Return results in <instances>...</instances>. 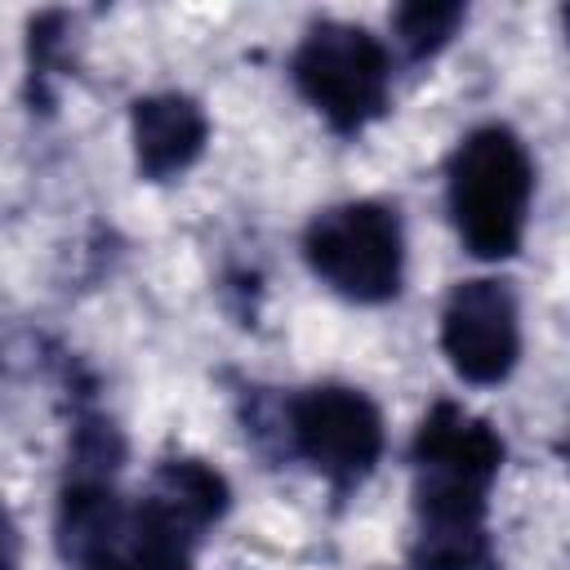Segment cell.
<instances>
[{"label": "cell", "mask_w": 570, "mask_h": 570, "mask_svg": "<svg viewBox=\"0 0 570 570\" xmlns=\"http://www.w3.org/2000/svg\"><path fill=\"white\" fill-rule=\"evenodd\" d=\"M499 432L454 401H436L414 432V543L419 570H490L485 494L499 476Z\"/></svg>", "instance_id": "cell-1"}, {"label": "cell", "mask_w": 570, "mask_h": 570, "mask_svg": "<svg viewBox=\"0 0 570 570\" xmlns=\"http://www.w3.org/2000/svg\"><path fill=\"white\" fill-rule=\"evenodd\" d=\"M534 169L508 125L472 129L450 156V218L476 258H512L525 236Z\"/></svg>", "instance_id": "cell-2"}, {"label": "cell", "mask_w": 570, "mask_h": 570, "mask_svg": "<svg viewBox=\"0 0 570 570\" xmlns=\"http://www.w3.org/2000/svg\"><path fill=\"white\" fill-rule=\"evenodd\" d=\"M58 548L71 570H191V534L165 521L147 499L125 508L111 481H67Z\"/></svg>", "instance_id": "cell-3"}, {"label": "cell", "mask_w": 570, "mask_h": 570, "mask_svg": "<svg viewBox=\"0 0 570 570\" xmlns=\"http://www.w3.org/2000/svg\"><path fill=\"white\" fill-rule=\"evenodd\" d=\"M307 267L352 303H387L401 289L405 236L396 209L379 200H347L316 214L303 232Z\"/></svg>", "instance_id": "cell-4"}, {"label": "cell", "mask_w": 570, "mask_h": 570, "mask_svg": "<svg viewBox=\"0 0 570 570\" xmlns=\"http://www.w3.org/2000/svg\"><path fill=\"white\" fill-rule=\"evenodd\" d=\"M387 49L352 22H321L303 36L294 53V85L298 94L338 129H365L387 102Z\"/></svg>", "instance_id": "cell-5"}, {"label": "cell", "mask_w": 570, "mask_h": 570, "mask_svg": "<svg viewBox=\"0 0 570 570\" xmlns=\"http://www.w3.org/2000/svg\"><path fill=\"white\" fill-rule=\"evenodd\" d=\"M289 445L338 490L370 476L383 454V414L379 405L343 383H316L285 405Z\"/></svg>", "instance_id": "cell-6"}, {"label": "cell", "mask_w": 570, "mask_h": 570, "mask_svg": "<svg viewBox=\"0 0 570 570\" xmlns=\"http://www.w3.org/2000/svg\"><path fill=\"white\" fill-rule=\"evenodd\" d=\"M441 352L463 383H503L521 356L517 294L503 281H459L441 312Z\"/></svg>", "instance_id": "cell-7"}, {"label": "cell", "mask_w": 570, "mask_h": 570, "mask_svg": "<svg viewBox=\"0 0 570 570\" xmlns=\"http://www.w3.org/2000/svg\"><path fill=\"white\" fill-rule=\"evenodd\" d=\"M129 129H134L138 174H147L151 183H165V178H178L183 169H191L209 138V120H205L200 102L187 94L138 98Z\"/></svg>", "instance_id": "cell-8"}, {"label": "cell", "mask_w": 570, "mask_h": 570, "mask_svg": "<svg viewBox=\"0 0 570 570\" xmlns=\"http://www.w3.org/2000/svg\"><path fill=\"white\" fill-rule=\"evenodd\" d=\"M227 499H232L227 481L200 459H169L156 472L151 494H147V503L191 539L227 512Z\"/></svg>", "instance_id": "cell-9"}, {"label": "cell", "mask_w": 570, "mask_h": 570, "mask_svg": "<svg viewBox=\"0 0 570 570\" xmlns=\"http://www.w3.org/2000/svg\"><path fill=\"white\" fill-rule=\"evenodd\" d=\"M392 22H396V40L405 45L410 58H432L463 22V4H405V9H396Z\"/></svg>", "instance_id": "cell-10"}, {"label": "cell", "mask_w": 570, "mask_h": 570, "mask_svg": "<svg viewBox=\"0 0 570 570\" xmlns=\"http://www.w3.org/2000/svg\"><path fill=\"white\" fill-rule=\"evenodd\" d=\"M18 552H22V543H18V525H13L9 508L0 503V570H18Z\"/></svg>", "instance_id": "cell-11"}]
</instances>
